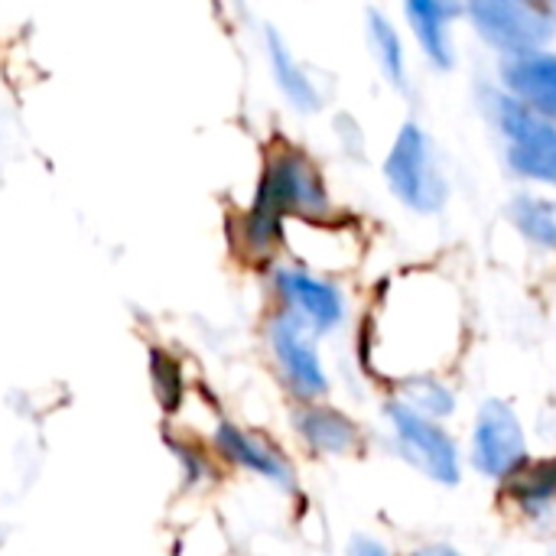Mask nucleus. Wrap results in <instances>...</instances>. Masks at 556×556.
Returning a JSON list of instances; mask_svg holds the SVG:
<instances>
[{"label": "nucleus", "mask_w": 556, "mask_h": 556, "mask_svg": "<svg viewBox=\"0 0 556 556\" xmlns=\"http://www.w3.org/2000/svg\"><path fill=\"white\" fill-rule=\"evenodd\" d=\"M293 430L306 450L319 456H349L358 446V424L329 404H300L293 414Z\"/></svg>", "instance_id": "obj_13"}, {"label": "nucleus", "mask_w": 556, "mask_h": 556, "mask_svg": "<svg viewBox=\"0 0 556 556\" xmlns=\"http://www.w3.org/2000/svg\"><path fill=\"white\" fill-rule=\"evenodd\" d=\"M384 182L391 195L417 215H437L446 208L450 182L440 169L430 134L417 121L397 127L384 156Z\"/></svg>", "instance_id": "obj_2"}, {"label": "nucleus", "mask_w": 556, "mask_h": 556, "mask_svg": "<svg viewBox=\"0 0 556 556\" xmlns=\"http://www.w3.org/2000/svg\"><path fill=\"white\" fill-rule=\"evenodd\" d=\"M388 420L394 430V440L401 453L433 482L440 485H456L459 482V450L453 437L437 427V420L417 414L404 401L388 404Z\"/></svg>", "instance_id": "obj_7"}, {"label": "nucleus", "mask_w": 556, "mask_h": 556, "mask_svg": "<svg viewBox=\"0 0 556 556\" xmlns=\"http://www.w3.org/2000/svg\"><path fill=\"white\" fill-rule=\"evenodd\" d=\"M547 3H551V7H556V0H547Z\"/></svg>", "instance_id": "obj_22"}, {"label": "nucleus", "mask_w": 556, "mask_h": 556, "mask_svg": "<svg viewBox=\"0 0 556 556\" xmlns=\"http://www.w3.org/2000/svg\"><path fill=\"white\" fill-rule=\"evenodd\" d=\"M551 556H556V551H554V554H551Z\"/></svg>", "instance_id": "obj_23"}, {"label": "nucleus", "mask_w": 556, "mask_h": 556, "mask_svg": "<svg viewBox=\"0 0 556 556\" xmlns=\"http://www.w3.org/2000/svg\"><path fill=\"white\" fill-rule=\"evenodd\" d=\"M349 556H394V554H391L381 541L358 534V538H352V544H349Z\"/></svg>", "instance_id": "obj_20"}, {"label": "nucleus", "mask_w": 556, "mask_h": 556, "mask_svg": "<svg viewBox=\"0 0 556 556\" xmlns=\"http://www.w3.org/2000/svg\"><path fill=\"white\" fill-rule=\"evenodd\" d=\"M365 33H368L371 55H375L381 75L388 78V85L407 88V49H404V39H401L394 20L388 13H381L378 7H371L365 13Z\"/></svg>", "instance_id": "obj_15"}, {"label": "nucleus", "mask_w": 556, "mask_h": 556, "mask_svg": "<svg viewBox=\"0 0 556 556\" xmlns=\"http://www.w3.org/2000/svg\"><path fill=\"white\" fill-rule=\"evenodd\" d=\"M404 16L424 59L433 68L450 72L456 65L453 23L463 16V0H404Z\"/></svg>", "instance_id": "obj_10"}, {"label": "nucleus", "mask_w": 556, "mask_h": 556, "mask_svg": "<svg viewBox=\"0 0 556 556\" xmlns=\"http://www.w3.org/2000/svg\"><path fill=\"white\" fill-rule=\"evenodd\" d=\"M505 492L508 498L528 511V515H538V511H547L556 502V456L551 459H525L508 479H505Z\"/></svg>", "instance_id": "obj_14"}, {"label": "nucleus", "mask_w": 556, "mask_h": 556, "mask_svg": "<svg viewBox=\"0 0 556 556\" xmlns=\"http://www.w3.org/2000/svg\"><path fill=\"white\" fill-rule=\"evenodd\" d=\"M290 218H336V205L316 160L290 140H274L264 150L251 202L228 222L231 254L244 267L270 270Z\"/></svg>", "instance_id": "obj_1"}, {"label": "nucleus", "mask_w": 556, "mask_h": 556, "mask_svg": "<svg viewBox=\"0 0 556 556\" xmlns=\"http://www.w3.org/2000/svg\"><path fill=\"white\" fill-rule=\"evenodd\" d=\"M147 368H150V388H153V397H156L160 410L166 417H176L186 407V371H182V362L169 349L153 345Z\"/></svg>", "instance_id": "obj_17"}, {"label": "nucleus", "mask_w": 556, "mask_h": 556, "mask_svg": "<svg viewBox=\"0 0 556 556\" xmlns=\"http://www.w3.org/2000/svg\"><path fill=\"white\" fill-rule=\"evenodd\" d=\"M270 290L280 309L303 319L316 336H329L345 323V293L323 274L303 264H274Z\"/></svg>", "instance_id": "obj_6"}, {"label": "nucleus", "mask_w": 556, "mask_h": 556, "mask_svg": "<svg viewBox=\"0 0 556 556\" xmlns=\"http://www.w3.org/2000/svg\"><path fill=\"white\" fill-rule=\"evenodd\" d=\"M401 394H404V404L414 407L417 414L437 420V417H450L456 410V397L446 384H440L437 378L430 375H407L401 381Z\"/></svg>", "instance_id": "obj_18"}, {"label": "nucleus", "mask_w": 556, "mask_h": 556, "mask_svg": "<svg viewBox=\"0 0 556 556\" xmlns=\"http://www.w3.org/2000/svg\"><path fill=\"white\" fill-rule=\"evenodd\" d=\"M528 459V443L518 414L505 401H485L476 417L472 463L492 479H508Z\"/></svg>", "instance_id": "obj_9"}, {"label": "nucleus", "mask_w": 556, "mask_h": 556, "mask_svg": "<svg viewBox=\"0 0 556 556\" xmlns=\"http://www.w3.org/2000/svg\"><path fill=\"white\" fill-rule=\"evenodd\" d=\"M414 556H463V554H459V551H453V547H446V544H433V547L417 551Z\"/></svg>", "instance_id": "obj_21"}, {"label": "nucleus", "mask_w": 556, "mask_h": 556, "mask_svg": "<svg viewBox=\"0 0 556 556\" xmlns=\"http://www.w3.org/2000/svg\"><path fill=\"white\" fill-rule=\"evenodd\" d=\"M502 88L556 124V52L541 49L531 55L505 59Z\"/></svg>", "instance_id": "obj_11"}, {"label": "nucleus", "mask_w": 556, "mask_h": 556, "mask_svg": "<svg viewBox=\"0 0 556 556\" xmlns=\"http://www.w3.org/2000/svg\"><path fill=\"white\" fill-rule=\"evenodd\" d=\"M264 52H267V65L274 75L277 91L283 94V101L296 111V114H316L323 111V91L313 81V75L306 72V65L293 55L290 42L283 39V33L277 26L264 29Z\"/></svg>", "instance_id": "obj_12"}, {"label": "nucleus", "mask_w": 556, "mask_h": 556, "mask_svg": "<svg viewBox=\"0 0 556 556\" xmlns=\"http://www.w3.org/2000/svg\"><path fill=\"white\" fill-rule=\"evenodd\" d=\"M508 215H511L515 228H518L528 241H534V244H541V248H547V251H556L554 199H544V195H534V192H521V195L511 199Z\"/></svg>", "instance_id": "obj_16"}, {"label": "nucleus", "mask_w": 556, "mask_h": 556, "mask_svg": "<svg viewBox=\"0 0 556 556\" xmlns=\"http://www.w3.org/2000/svg\"><path fill=\"white\" fill-rule=\"evenodd\" d=\"M492 124L505 143V160L515 176L556 189V124L528 108L505 88L489 94Z\"/></svg>", "instance_id": "obj_3"}, {"label": "nucleus", "mask_w": 556, "mask_h": 556, "mask_svg": "<svg viewBox=\"0 0 556 556\" xmlns=\"http://www.w3.org/2000/svg\"><path fill=\"white\" fill-rule=\"evenodd\" d=\"M166 443H169V450H173V456L179 463L186 489H199V485H205L215 476L218 459L212 456L208 440H195V437L179 433V437H166Z\"/></svg>", "instance_id": "obj_19"}, {"label": "nucleus", "mask_w": 556, "mask_h": 556, "mask_svg": "<svg viewBox=\"0 0 556 556\" xmlns=\"http://www.w3.org/2000/svg\"><path fill=\"white\" fill-rule=\"evenodd\" d=\"M208 450L212 456L218 459V466H228V469H238V472H248L254 479H264L283 492L293 489L296 476H293V466L290 459L267 440L261 437L257 430L251 427H241L235 420H218L208 433Z\"/></svg>", "instance_id": "obj_8"}, {"label": "nucleus", "mask_w": 556, "mask_h": 556, "mask_svg": "<svg viewBox=\"0 0 556 556\" xmlns=\"http://www.w3.org/2000/svg\"><path fill=\"white\" fill-rule=\"evenodd\" d=\"M264 336H267L270 358H274L287 391L300 404L323 401L329 394V375H326L323 355L316 349L319 336L303 319H296L293 313H287L280 306L267 316Z\"/></svg>", "instance_id": "obj_5"}, {"label": "nucleus", "mask_w": 556, "mask_h": 556, "mask_svg": "<svg viewBox=\"0 0 556 556\" xmlns=\"http://www.w3.org/2000/svg\"><path fill=\"white\" fill-rule=\"evenodd\" d=\"M463 16L505 59L541 52L556 36V7L547 0H463Z\"/></svg>", "instance_id": "obj_4"}]
</instances>
